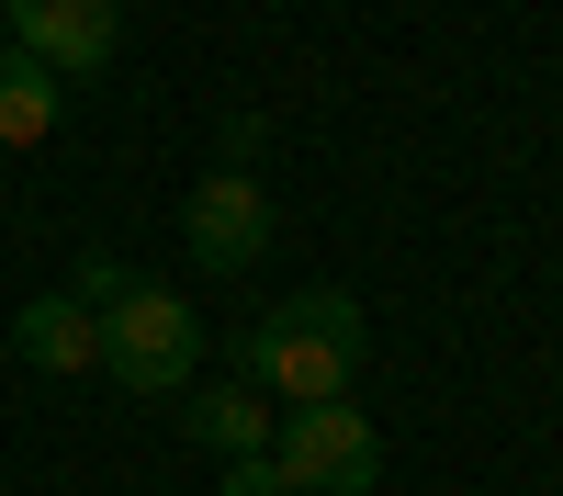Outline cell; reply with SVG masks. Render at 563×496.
Masks as SVG:
<instances>
[{
    "instance_id": "9",
    "label": "cell",
    "mask_w": 563,
    "mask_h": 496,
    "mask_svg": "<svg viewBox=\"0 0 563 496\" xmlns=\"http://www.w3.org/2000/svg\"><path fill=\"white\" fill-rule=\"evenodd\" d=\"M124 294H135L124 249H79V271H68V305H90V316H102V305H124Z\"/></svg>"
},
{
    "instance_id": "3",
    "label": "cell",
    "mask_w": 563,
    "mask_h": 496,
    "mask_svg": "<svg viewBox=\"0 0 563 496\" xmlns=\"http://www.w3.org/2000/svg\"><path fill=\"white\" fill-rule=\"evenodd\" d=\"M271 463H282L294 496H372L384 485V429H372L350 395H327V406H294V418L271 429Z\"/></svg>"
},
{
    "instance_id": "4",
    "label": "cell",
    "mask_w": 563,
    "mask_h": 496,
    "mask_svg": "<svg viewBox=\"0 0 563 496\" xmlns=\"http://www.w3.org/2000/svg\"><path fill=\"white\" fill-rule=\"evenodd\" d=\"M180 249H192V271H214V283H238L249 260H271V192H260V169H203L192 203H180Z\"/></svg>"
},
{
    "instance_id": "2",
    "label": "cell",
    "mask_w": 563,
    "mask_h": 496,
    "mask_svg": "<svg viewBox=\"0 0 563 496\" xmlns=\"http://www.w3.org/2000/svg\"><path fill=\"white\" fill-rule=\"evenodd\" d=\"M192 361H203V316L180 294L135 283L124 305H102V373L124 395H192Z\"/></svg>"
},
{
    "instance_id": "7",
    "label": "cell",
    "mask_w": 563,
    "mask_h": 496,
    "mask_svg": "<svg viewBox=\"0 0 563 496\" xmlns=\"http://www.w3.org/2000/svg\"><path fill=\"white\" fill-rule=\"evenodd\" d=\"M180 429H192L214 463H238V451H271L282 418H271V395H260V384H203L192 406H180Z\"/></svg>"
},
{
    "instance_id": "8",
    "label": "cell",
    "mask_w": 563,
    "mask_h": 496,
    "mask_svg": "<svg viewBox=\"0 0 563 496\" xmlns=\"http://www.w3.org/2000/svg\"><path fill=\"white\" fill-rule=\"evenodd\" d=\"M57 102H68V79L57 68H34L23 45H0V158H23L57 135Z\"/></svg>"
},
{
    "instance_id": "6",
    "label": "cell",
    "mask_w": 563,
    "mask_h": 496,
    "mask_svg": "<svg viewBox=\"0 0 563 496\" xmlns=\"http://www.w3.org/2000/svg\"><path fill=\"white\" fill-rule=\"evenodd\" d=\"M12 350H23V373H102V316L90 305H68V294H34L23 316H12Z\"/></svg>"
},
{
    "instance_id": "1",
    "label": "cell",
    "mask_w": 563,
    "mask_h": 496,
    "mask_svg": "<svg viewBox=\"0 0 563 496\" xmlns=\"http://www.w3.org/2000/svg\"><path fill=\"white\" fill-rule=\"evenodd\" d=\"M361 305L339 283H316V294H282L260 328L238 339V384L282 395V406H327V395H350L361 384Z\"/></svg>"
},
{
    "instance_id": "5",
    "label": "cell",
    "mask_w": 563,
    "mask_h": 496,
    "mask_svg": "<svg viewBox=\"0 0 563 496\" xmlns=\"http://www.w3.org/2000/svg\"><path fill=\"white\" fill-rule=\"evenodd\" d=\"M12 12V45L57 79H102L124 45V0H0Z\"/></svg>"
},
{
    "instance_id": "10",
    "label": "cell",
    "mask_w": 563,
    "mask_h": 496,
    "mask_svg": "<svg viewBox=\"0 0 563 496\" xmlns=\"http://www.w3.org/2000/svg\"><path fill=\"white\" fill-rule=\"evenodd\" d=\"M225 496H294V485H282L271 451H238V463H225Z\"/></svg>"
}]
</instances>
